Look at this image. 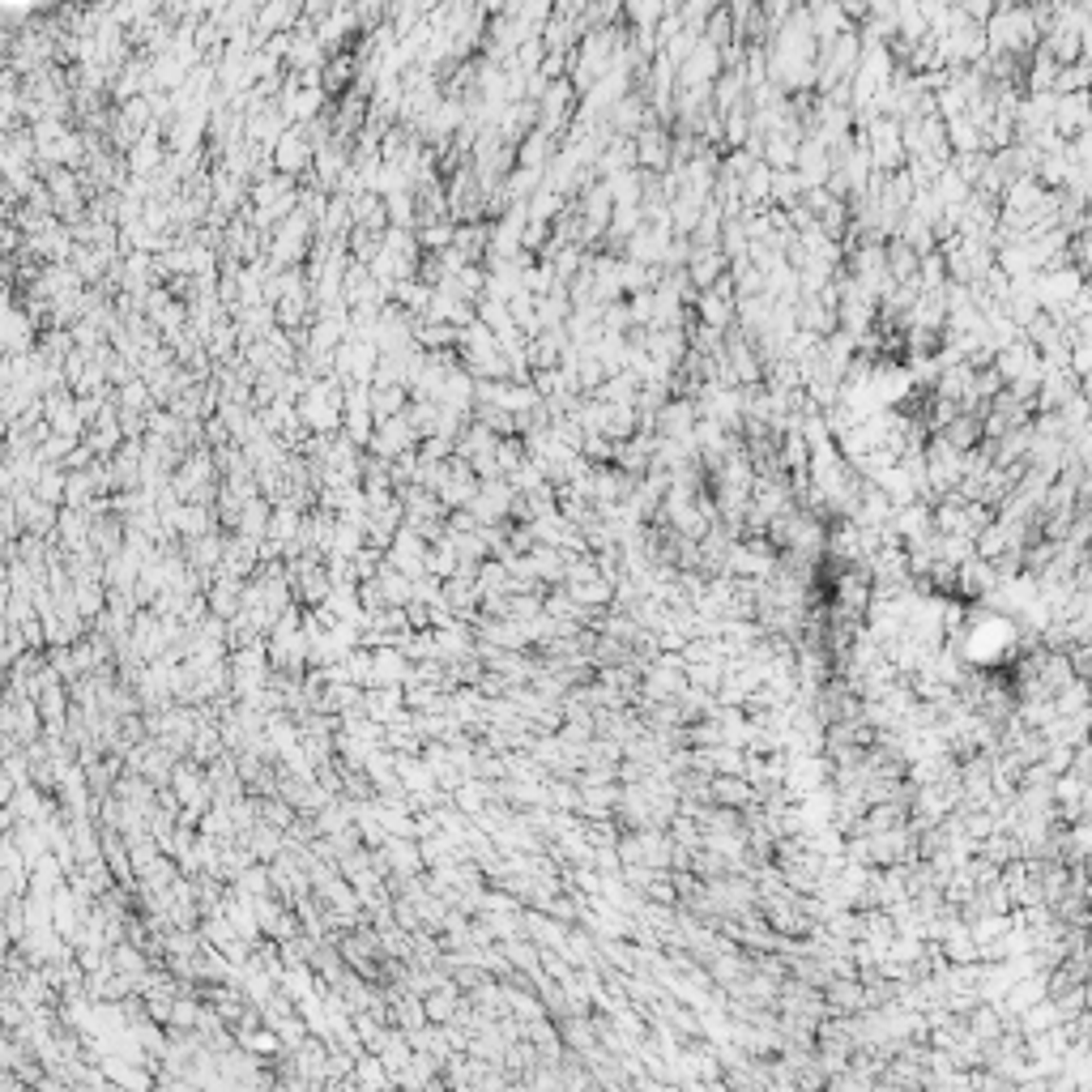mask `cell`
Here are the masks:
<instances>
[{
  "instance_id": "1",
  "label": "cell",
  "mask_w": 1092,
  "mask_h": 1092,
  "mask_svg": "<svg viewBox=\"0 0 1092 1092\" xmlns=\"http://www.w3.org/2000/svg\"><path fill=\"white\" fill-rule=\"evenodd\" d=\"M419 444H422V431L414 427L410 410H405V414H393V419L376 422V431H371V439H367V453L385 456V461H397V456L414 453Z\"/></svg>"
},
{
  "instance_id": "2",
  "label": "cell",
  "mask_w": 1092,
  "mask_h": 1092,
  "mask_svg": "<svg viewBox=\"0 0 1092 1092\" xmlns=\"http://www.w3.org/2000/svg\"><path fill=\"white\" fill-rule=\"evenodd\" d=\"M269 158H274V171H286L299 180L303 171L312 175V163H316V146H312L308 129L303 124H291V129L282 133V137L274 141V150H269Z\"/></svg>"
},
{
  "instance_id": "3",
  "label": "cell",
  "mask_w": 1092,
  "mask_h": 1092,
  "mask_svg": "<svg viewBox=\"0 0 1092 1092\" xmlns=\"http://www.w3.org/2000/svg\"><path fill=\"white\" fill-rule=\"evenodd\" d=\"M636 163H645L649 171H662L666 163H671V137H666L662 129H640L636 133Z\"/></svg>"
},
{
  "instance_id": "4",
  "label": "cell",
  "mask_w": 1092,
  "mask_h": 1092,
  "mask_svg": "<svg viewBox=\"0 0 1092 1092\" xmlns=\"http://www.w3.org/2000/svg\"><path fill=\"white\" fill-rule=\"evenodd\" d=\"M354 56L350 52H333L329 56V64L320 69V86H325V95L333 98V95H346V90L354 86Z\"/></svg>"
},
{
  "instance_id": "5",
  "label": "cell",
  "mask_w": 1092,
  "mask_h": 1092,
  "mask_svg": "<svg viewBox=\"0 0 1092 1092\" xmlns=\"http://www.w3.org/2000/svg\"><path fill=\"white\" fill-rule=\"evenodd\" d=\"M414 402L410 385H371V410H376V422L380 419H393V414H405Z\"/></svg>"
}]
</instances>
